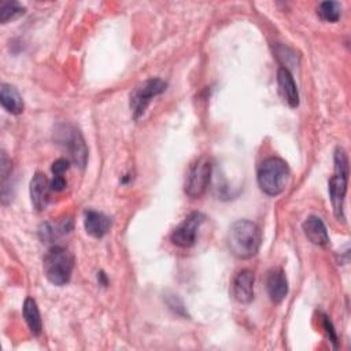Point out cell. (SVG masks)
<instances>
[{"label": "cell", "mask_w": 351, "mask_h": 351, "mask_svg": "<svg viewBox=\"0 0 351 351\" xmlns=\"http://www.w3.org/2000/svg\"><path fill=\"white\" fill-rule=\"evenodd\" d=\"M262 234L256 223L248 219H239L232 223L228 233V247L239 259H250L259 251Z\"/></svg>", "instance_id": "1"}, {"label": "cell", "mask_w": 351, "mask_h": 351, "mask_svg": "<svg viewBox=\"0 0 351 351\" xmlns=\"http://www.w3.org/2000/svg\"><path fill=\"white\" fill-rule=\"evenodd\" d=\"M258 185L269 196L280 195L288 185L289 167L280 158H267L258 169Z\"/></svg>", "instance_id": "2"}, {"label": "cell", "mask_w": 351, "mask_h": 351, "mask_svg": "<svg viewBox=\"0 0 351 351\" xmlns=\"http://www.w3.org/2000/svg\"><path fill=\"white\" fill-rule=\"evenodd\" d=\"M44 274L53 285H66L73 273L74 256L73 254L60 245H53L48 250L43 261Z\"/></svg>", "instance_id": "3"}, {"label": "cell", "mask_w": 351, "mask_h": 351, "mask_svg": "<svg viewBox=\"0 0 351 351\" xmlns=\"http://www.w3.org/2000/svg\"><path fill=\"white\" fill-rule=\"evenodd\" d=\"M53 138L56 144L67 152L70 162L80 167L86 165L88 148L81 132L75 126L70 123L58 125L53 132Z\"/></svg>", "instance_id": "4"}, {"label": "cell", "mask_w": 351, "mask_h": 351, "mask_svg": "<svg viewBox=\"0 0 351 351\" xmlns=\"http://www.w3.org/2000/svg\"><path fill=\"white\" fill-rule=\"evenodd\" d=\"M166 82L160 78H149L133 88L129 96V106L134 119H138L147 110L151 100L165 92Z\"/></svg>", "instance_id": "5"}, {"label": "cell", "mask_w": 351, "mask_h": 351, "mask_svg": "<svg viewBox=\"0 0 351 351\" xmlns=\"http://www.w3.org/2000/svg\"><path fill=\"white\" fill-rule=\"evenodd\" d=\"M211 171H213V165H211L210 159L207 156L197 158L191 165V167L186 173V178H185V184H184L185 193L192 199L200 197L206 192V189L210 184Z\"/></svg>", "instance_id": "6"}, {"label": "cell", "mask_w": 351, "mask_h": 351, "mask_svg": "<svg viewBox=\"0 0 351 351\" xmlns=\"http://www.w3.org/2000/svg\"><path fill=\"white\" fill-rule=\"evenodd\" d=\"M204 215L199 211L191 213L170 234V240L174 245L181 248H189L196 243L197 232L204 222Z\"/></svg>", "instance_id": "7"}, {"label": "cell", "mask_w": 351, "mask_h": 351, "mask_svg": "<svg viewBox=\"0 0 351 351\" xmlns=\"http://www.w3.org/2000/svg\"><path fill=\"white\" fill-rule=\"evenodd\" d=\"M348 176L337 174L330 177L329 180V197L332 202L333 213L339 221H344V197L347 192Z\"/></svg>", "instance_id": "8"}, {"label": "cell", "mask_w": 351, "mask_h": 351, "mask_svg": "<svg viewBox=\"0 0 351 351\" xmlns=\"http://www.w3.org/2000/svg\"><path fill=\"white\" fill-rule=\"evenodd\" d=\"M232 296L237 303L248 304L254 299V273L248 269L239 271L232 281Z\"/></svg>", "instance_id": "9"}, {"label": "cell", "mask_w": 351, "mask_h": 351, "mask_svg": "<svg viewBox=\"0 0 351 351\" xmlns=\"http://www.w3.org/2000/svg\"><path fill=\"white\" fill-rule=\"evenodd\" d=\"M266 288L269 298L273 303H280L285 299L288 293V280L281 267H273L267 273Z\"/></svg>", "instance_id": "10"}, {"label": "cell", "mask_w": 351, "mask_h": 351, "mask_svg": "<svg viewBox=\"0 0 351 351\" xmlns=\"http://www.w3.org/2000/svg\"><path fill=\"white\" fill-rule=\"evenodd\" d=\"M277 84L278 90L282 99L288 103L289 107L295 108L299 106V92L291 71L287 67H281L277 71Z\"/></svg>", "instance_id": "11"}, {"label": "cell", "mask_w": 351, "mask_h": 351, "mask_svg": "<svg viewBox=\"0 0 351 351\" xmlns=\"http://www.w3.org/2000/svg\"><path fill=\"white\" fill-rule=\"evenodd\" d=\"M84 226L88 234H90L95 239H101L106 236L111 228L110 218L99 211L88 210L85 211L84 217Z\"/></svg>", "instance_id": "12"}, {"label": "cell", "mask_w": 351, "mask_h": 351, "mask_svg": "<svg viewBox=\"0 0 351 351\" xmlns=\"http://www.w3.org/2000/svg\"><path fill=\"white\" fill-rule=\"evenodd\" d=\"M49 182L43 173H36L30 181V200L37 211H43L48 203Z\"/></svg>", "instance_id": "13"}, {"label": "cell", "mask_w": 351, "mask_h": 351, "mask_svg": "<svg viewBox=\"0 0 351 351\" xmlns=\"http://www.w3.org/2000/svg\"><path fill=\"white\" fill-rule=\"evenodd\" d=\"M303 232L308 241L315 245H326L329 243V236L324 221L317 215H310L303 222Z\"/></svg>", "instance_id": "14"}, {"label": "cell", "mask_w": 351, "mask_h": 351, "mask_svg": "<svg viewBox=\"0 0 351 351\" xmlns=\"http://www.w3.org/2000/svg\"><path fill=\"white\" fill-rule=\"evenodd\" d=\"M0 103L3 108L12 114V115H19L23 111V100L22 96L19 95L18 89L14 85L10 84H3L0 88Z\"/></svg>", "instance_id": "15"}, {"label": "cell", "mask_w": 351, "mask_h": 351, "mask_svg": "<svg viewBox=\"0 0 351 351\" xmlns=\"http://www.w3.org/2000/svg\"><path fill=\"white\" fill-rule=\"evenodd\" d=\"M73 228V222L69 217L62 218V219H56V221H49L41 225L40 228V237L43 241L51 243L56 239H59L60 236L69 233Z\"/></svg>", "instance_id": "16"}, {"label": "cell", "mask_w": 351, "mask_h": 351, "mask_svg": "<svg viewBox=\"0 0 351 351\" xmlns=\"http://www.w3.org/2000/svg\"><path fill=\"white\" fill-rule=\"evenodd\" d=\"M22 313H23V318H25L30 332L34 336H38L43 330V322H41V315H40L38 306H37V303L33 298H26L25 299Z\"/></svg>", "instance_id": "17"}, {"label": "cell", "mask_w": 351, "mask_h": 351, "mask_svg": "<svg viewBox=\"0 0 351 351\" xmlns=\"http://www.w3.org/2000/svg\"><path fill=\"white\" fill-rule=\"evenodd\" d=\"M317 14L324 21L337 22L341 14V7L337 1H322L317 8Z\"/></svg>", "instance_id": "18"}, {"label": "cell", "mask_w": 351, "mask_h": 351, "mask_svg": "<svg viewBox=\"0 0 351 351\" xmlns=\"http://www.w3.org/2000/svg\"><path fill=\"white\" fill-rule=\"evenodd\" d=\"M23 12H25V7H22L16 1L3 3L1 7H0V21H1V23H5V22H8L11 19L18 18Z\"/></svg>", "instance_id": "19"}, {"label": "cell", "mask_w": 351, "mask_h": 351, "mask_svg": "<svg viewBox=\"0 0 351 351\" xmlns=\"http://www.w3.org/2000/svg\"><path fill=\"white\" fill-rule=\"evenodd\" d=\"M335 173L348 176V159L341 147H337L335 151Z\"/></svg>", "instance_id": "20"}, {"label": "cell", "mask_w": 351, "mask_h": 351, "mask_svg": "<svg viewBox=\"0 0 351 351\" xmlns=\"http://www.w3.org/2000/svg\"><path fill=\"white\" fill-rule=\"evenodd\" d=\"M69 166H70V160L64 159V158H60V159H58L52 163L51 170H52L53 176H63L64 171L69 169Z\"/></svg>", "instance_id": "21"}, {"label": "cell", "mask_w": 351, "mask_h": 351, "mask_svg": "<svg viewBox=\"0 0 351 351\" xmlns=\"http://www.w3.org/2000/svg\"><path fill=\"white\" fill-rule=\"evenodd\" d=\"M324 328H325V330H326V333H328V336H329V340L333 343V347L336 348V347H337V336H336V333H335V329H333V326H332L330 319H329L326 315H324Z\"/></svg>", "instance_id": "22"}, {"label": "cell", "mask_w": 351, "mask_h": 351, "mask_svg": "<svg viewBox=\"0 0 351 351\" xmlns=\"http://www.w3.org/2000/svg\"><path fill=\"white\" fill-rule=\"evenodd\" d=\"M64 186H66V180H64L63 176H53L52 181L49 182V188L52 191H56V192L64 189Z\"/></svg>", "instance_id": "23"}]
</instances>
